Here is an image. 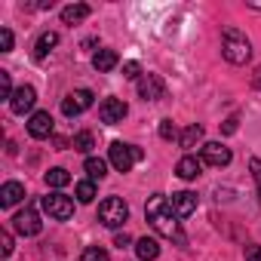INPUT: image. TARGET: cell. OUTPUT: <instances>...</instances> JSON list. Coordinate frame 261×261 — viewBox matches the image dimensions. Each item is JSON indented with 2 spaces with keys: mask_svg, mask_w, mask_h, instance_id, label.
I'll return each instance as SVG.
<instances>
[{
  "mask_svg": "<svg viewBox=\"0 0 261 261\" xmlns=\"http://www.w3.org/2000/svg\"><path fill=\"white\" fill-rule=\"evenodd\" d=\"M145 218L151 221V227H154L157 233L185 243V237H181V230H178V212L172 209V200H169V197L154 194V197L148 200V206H145Z\"/></svg>",
  "mask_w": 261,
  "mask_h": 261,
  "instance_id": "obj_1",
  "label": "cell"
},
{
  "mask_svg": "<svg viewBox=\"0 0 261 261\" xmlns=\"http://www.w3.org/2000/svg\"><path fill=\"white\" fill-rule=\"evenodd\" d=\"M221 56H224L230 65H246V62L252 59V43H249V37H246L240 28L227 25V28L221 31Z\"/></svg>",
  "mask_w": 261,
  "mask_h": 261,
  "instance_id": "obj_2",
  "label": "cell"
},
{
  "mask_svg": "<svg viewBox=\"0 0 261 261\" xmlns=\"http://www.w3.org/2000/svg\"><path fill=\"white\" fill-rule=\"evenodd\" d=\"M145 160V151L136 148V145H123V142H111L108 148V163L117 169V172H129L133 169V163Z\"/></svg>",
  "mask_w": 261,
  "mask_h": 261,
  "instance_id": "obj_3",
  "label": "cell"
},
{
  "mask_svg": "<svg viewBox=\"0 0 261 261\" xmlns=\"http://www.w3.org/2000/svg\"><path fill=\"white\" fill-rule=\"evenodd\" d=\"M126 218H129V206H126L120 197H108V200H101V206H98V221H101L105 227L117 230V227L126 224Z\"/></svg>",
  "mask_w": 261,
  "mask_h": 261,
  "instance_id": "obj_4",
  "label": "cell"
},
{
  "mask_svg": "<svg viewBox=\"0 0 261 261\" xmlns=\"http://www.w3.org/2000/svg\"><path fill=\"white\" fill-rule=\"evenodd\" d=\"M40 203H43L46 215H49V218H56V221H68V218L74 215V200H71V197H65V194H59V191H56V194H46Z\"/></svg>",
  "mask_w": 261,
  "mask_h": 261,
  "instance_id": "obj_5",
  "label": "cell"
},
{
  "mask_svg": "<svg viewBox=\"0 0 261 261\" xmlns=\"http://www.w3.org/2000/svg\"><path fill=\"white\" fill-rule=\"evenodd\" d=\"M92 108V92L89 89H74L62 98V114L65 117H80L83 111Z\"/></svg>",
  "mask_w": 261,
  "mask_h": 261,
  "instance_id": "obj_6",
  "label": "cell"
},
{
  "mask_svg": "<svg viewBox=\"0 0 261 261\" xmlns=\"http://www.w3.org/2000/svg\"><path fill=\"white\" fill-rule=\"evenodd\" d=\"M13 227L22 233V237H37L40 233V215H37V209L34 206H25L22 212H16V218H13Z\"/></svg>",
  "mask_w": 261,
  "mask_h": 261,
  "instance_id": "obj_7",
  "label": "cell"
},
{
  "mask_svg": "<svg viewBox=\"0 0 261 261\" xmlns=\"http://www.w3.org/2000/svg\"><path fill=\"white\" fill-rule=\"evenodd\" d=\"M126 114H129V108H126L123 98H105V101L98 105V117H101V123H108V126L123 123Z\"/></svg>",
  "mask_w": 261,
  "mask_h": 261,
  "instance_id": "obj_8",
  "label": "cell"
},
{
  "mask_svg": "<svg viewBox=\"0 0 261 261\" xmlns=\"http://www.w3.org/2000/svg\"><path fill=\"white\" fill-rule=\"evenodd\" d=\"M28 133H31V139H49V136L56 133L53 114H49V111H37V114H31V120H28Z\"/></svg>",
  "mask_w": 261,
  "mask_h": 261,
  "instance_id": "obj_9",
  "label": "cell"
},
{
  "mask_svg": "<svg viewBox=\"0 0 261 261\" xmlns=\"http://www.w3.org/2000/svg\"><path fill=\"white\" fill-rule=\"evenodd\" d=\"M163 92H166L163 77H157V74H145V77L139 80V98H142V101H157V98H163Z\"/></svg>",
  "mask_w": 261,
  "mask_h": 261,
  "instance_id": "obj_10",
  "label": "cell"
},
{
  "mask_svg": "<svg viewBox=\"0 0 261 261\" xmlns=\"http://www.w3.org/2000/svg\"><path fill=\"white\" fill-rule=\"evenodd\" d=\"M203 163H209V166H215V169H221V166H227L230 163V148H224L221 142H206L203 145V157H200Z\"/></svg>",
  "mask_w": 261,
  "mask_h": 261,
  "instance_id": "obj_11",
  "label": "cell"
},
{
  "mask_svg": "<svg viewBox=\"0 0 261 261\" xmlns=\"http://www.w3.org/2000/svg\"><path fill=\"white\" fill-rule=\"evenodd\" d=\"M34 101H37V92H34V86H19L16 92H13V98H10V111L13 114H28L31 108H34Z\"/></svg>",
  "mask_w": 261,
  "mask_h": 261,
  "instance_id": "obj_12",
  "label": "cell"
},
{
  "mask_svg": "<svg viewBox=\"0 0 261 261\" xmlns=\"http://www.w3.org/2000/svg\"><path fill=\"white\" fill-rule=\"evenodd\" d=\"M175 172H178V178H185V181H194V178L203 172V160H200V157H194V154H185V157L178 160Z\"/></svg>",
  "mask_w": 261,
  "mask_h": 261,
  "instance_id": "obj_13",
  "label": "cell"
},
{
  "mask_svg": "<svg viewBox=\"0 0 261 261\" xmlns=\"http://www.w3.org/2000/svg\"><path fill=\"white\" fill-rule=\"evenodd\" d=\"M172 209L178 212V218L194 215V209H197V194H194V191H178V194H172Z\"/></svg>",
  "mask_w": 261,
  "mask_h": 261,
  "instance_id": "obj_14",
  "label": "cell"
},
{
  "mask_svg": "<svg viewBox=\"0 0 261 261\" xmlns=\"http://www.w3.org/2000/svg\"><path fill=\"white\" fill-rule=\"evenodd\" d=\"M19 200H25V185L22 181H7L4 188H0V206L4 209L16 206Z\"/></svg>",
  "mask_w": 261,
  "mask_h": 261,
  "instance_id": "obj_15",
  "label": "cell"
},
{
  "mask_svg": "<svg viewBox=\"0 0 261 261\" xmlns=\"http://www.w3.org/2000/svg\"><path fill=\"white\" fill-rule=\"evenodd\" d=\"M200 142H203V126H200V123H191V126H185V129H181L178 145H181L185 151H194Z\"/></svg>",
  "mask_w": 261,
  "mask_h": 261,
  "instance_id": "obj_16",
  "label": "cell"
},
{
  "mask_svg": "<svg viewBox=\"0 0 261 261\" xmlns=\"http://www.w3.org/2000/svg\"><path fill=\"white\" fill-rule=\"evenodd\" d=\"M56 43H59V34H56V31H43V34L37 37V43H34V59H37V62H43V59L53 53V46H56Z\"/></svg>",
  "mask_w": 261,
  "mask_h": 261,
  "instance_id": "obj_17",
  "label": "cell"
},
{
  "mask_svg": "<svg viewBox=\"0 0 261 261\" xmlns=\"http://www.w3.org/2000/svg\"><path fill=\"white\" fill-rule=\"evenodd\" d=\"M117 62H120V59H117V53H114V49H98V53L92 56V68H95L98 74L114 71V68H117Z\"/></svg>",
  "mask_w": 261,
  "mask_h": 261,
  "instance_id": "obj_18",
  "label": "cell"
},
{
  "mask_svg": "<svg viewBox=\"0 0 261 261\" xmlns=\"http://www.w3.org/2000/svg\"><path fill=\"white\" fill-rule=\"evenodd\" d=\"M136 252L142 261H154V258H160V243L154 237H142V240H136Z\"/></svg>",
  "mask_w": 261,
  "mask_h": 261,
  "instance_id": "obj_19",
  "label": "cell"
},
{
  "mask_svg": "<svg viewBox=\"0 0 261 261\" xmlns=\"http://www.w3.org/2000/svg\"><path fill=\"white\" fill-rule=\"evenodd\" d=\"M89 13H92V10H89L86 4H71V7L62 10V22H65V25H77V22H83Z\"/></svg>",
  "mask_w": 261,
  "mask_h": 261,
  "instance_id": "obj_20",
  "label": "cell"
},
{
  "mask_svg": "<svg viewBox=\"0 0 261 261\" xmlns=\"http://www.w3.org/2000/svg\"><path fill=\"white\" fill-rule=\"evenodd\" d=\"M83 169L89 172V178H92V181H101V178L108 175V160H101V157H86Z\"/></svg>",
  "mask_w": 261,
  "mask_h": 261,
  "instance_id": "obj_21",
  "label": "cell"
},
{
  "mask_svg": "<svg viewBox=\"0 0 261 261\" xmlns=\"http://www.w3.org/2000/svg\"><path fill=\"white\" fill-rule=\"evenodd\" d=\"M71 145H74V151H80V154H89V151L95 148V136L83 129V133H77V136H74V142H71Z\"/></svg>",
  "mask_w": 261,
  "mask_h": 261,
  "instance_id": "obj_22",
  "label": "cell"
},
{
  "mask_svg": "<svg viewBox=\"0 0 261 261\" xmlns=\"http://www.w3.org/2000/svg\"><path fill=\"white\" fill-rule=\"evenodd\" d=\"M74 194H77V200H80V203H92V200H95V181H92V178H86V181H77Z\"/></svg>",
  "mask_w": 261,
  "mask_h": 261,
  "instance_id": "obj_23",
  "label": "cell"
},
{
  "mask_svg": "<svg viewBox=\"0 0 261 261\" xmlns=\"http://www.w3.org/2000/svg\"><path fill=\"white\" fill-rule=\"evenodd\" d=\"M43 178H46V185H49V188H65V185H71L68 169H49Z\"/></svg>",
  "mask_w": 261,
  "mask_h": 261,
  "instance_id": "obj_24",
  "label": "cell"
},
{
  "mask_svg": "<svg viewBox=\"0 0 261 261\" xmlns=\"http://www.w3.org/2000/svg\"><path fill=\"white\" fill-rule=\"evenodd\" d=\"M80 261H111V258H108V252L101 246H89V249H83Z\"/></svg>",
  "mask_w": 261,
  "mask_h": 261,
  "instance_id": "obj_25",
  "label": "cell"
},
{
  "mask_svg": "<svg viewBox=\"0 0 261 261\" xmlns=\"http://www.w3.org/2000/svg\"><path fill=\"white\" fill-rule=\"evenodd\" d=\"M178 136H181V133L175 129L172 120H163V123H160V139H163V142H172V139H178Z\"/></svg>",
  "mask_w": 261,
  "mask_h": 261,
  "instance_id": "obj_26",
  "label": "cell"
},
{
  "mask_svg": "<svg viewBox=\"0 0 261 261\" xmlns=\"http://www.w3.org/2000/svg\"><path fill=\"white\" fill-rule=\"evenodd\" d=\"M13 92H16V89H13V83H10V71H0V98L10 101Z\"/></svg>",
  "mask_w": 261,
  "mask_h": 261,
  "instance_id": "obj_27",
  "label": "cell"
},
{
  "mask_svg": "<svg viewBox=\"0 0 261 261\" xmlns=\"http://www.w3.org/2000/svg\"><path fill=\"white\" fill-rule=\"evenodd\" d=\"M123 77H126V80H142V77H145V74H142V65H139V62H126V65H123Z\"/></svg>",
  "mask_w": 261,
  "mask_h": 261,
  "instance_id": "obj_28",
  "label": "cell"
},
{
  "mask_svg": "<svg viewBox=\"0 0 261 261\" xmlns=\"http://www.w3.org/2000/svg\"><path fill=\"white\" fill-rule=\"evenodd\" d=\"M13 233L10 230H0V252H4V255H13Z\"/></svg>",
  "mask_w": 261,
  "mask_h": 261,
  "instance_id": "obj_29",
  "label": "cell"
},
{
  "mask_svg": "<svg viewBox=\"0 0 261 261\" xmlns=\"http://www.w3.org/2000/svg\"><path fill=\"white\" fill-rule=\"evenodd\" d=\"M10 49H13V31L0 28V53H10Z\"/></svg>",
  "mask_w": 261,
  "mask_h": 261,
  "instance_id": "obj_30",
  "label": "cell"
},
{
  "mask_svg": "<svg viewBox=\"0 0 261 261\" xmlns=\"http://www.w3.org/2000/svg\"><path fill=\"white\" fill-rule=\"evenodd\" d=\"M249 169H252V178H255V185H258V194H261V160L255 157V160L249 163Z\"/></svg>",
  "mask_w": 261,
  "mask_h": 261,
  "instance_id": "obj_31",
  "label": "cell"
},
{
  "mask_svg": "<svg viewBox=\"0 0 261 261\" xmlns=\"http://www.w3.org/2000/svg\"><path fill=\"white\" fill-rule=\"evenodd\" d=\"M246 261H261V246H258V243L246 246Z\"/></svg>",
  "mask_w": 261,
  "mask_h": 261,
  "instance_id": "obj_32",
  "label": "cell"
},
{
  "mask_svg": "<svg viewBox=\"0 0 261 261\" xmlns=\"http://www.w3.org/2000/svg\"><path fill=\"white\" fill-rule=\"evenodd\" d=\"M237 123H240L237 117H227V120H224V126H221V133H224V136H230V133H237Z\"/></svg>",
  "mask_w": 261,
  "mask_h": 261,
  "instance_id": "obj_33",
  "label": "cell"
},
{
  "mask_svg": "<svg viewBox=\"0 0 261 261\" xmlns=\"http://www.w3.org/2000/svg\"><path fill=\"white\" fill-rule=\"evenodd\" d=\"M129 243H133V237H129V233H117V237H114V246H117V249H126Z\"/></svg>",
  "mask_w": 261,
  "mask_h": 261,
  "instance_id": "obj_34",
  "label": "cell"
},
{
  "mask_svg": "<svg viewBox=\"0 0 261 261\" xmlns=\"http://www.w3.org/2000/svg\"><path fill=\"white\" fill-rule=\"evenodd\" d=\"M252 83H255V89H261V68H258V71L252 74Z\"/></svg>",
  "mask_w": 261,
  "mask_h": 261,
  "instance_id": "obj_35",
  "label": "cell"
}]
</instances>
